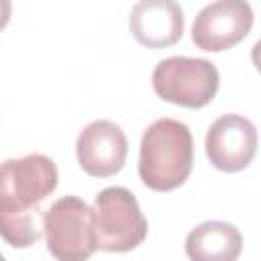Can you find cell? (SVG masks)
I'll return each instance as SVG.
<instances>
[{"mask_svg": "<svg viewBox=\"0 0 261 261\" xmlns=\"http://www.w3.org/2000/svg\"><path fill=\"white\" fill-rule=\"evenodd\" d=\"M204 147L216 169L226 173L241 171L257 153V128L241 114H222L210 124Z\"/></svg>", "mask_w": 261, "mask_h": 261, "instance_id": "7", "label": "cell"}, {"mask_svg": "<svg viewBox=\"0 0 261 261\" xmlns=\"http://www.w3.org/2000/svg\"><path fill=\"white\" fill-rule=\"evenodd\" d=\"M253 18V8L245 0H218L206 4L194 18L192 41L202 51H226L249 35Z\"/></svg>", "mask_w": 261, "mask_h": 261, "instance_id": "6", "label": "cell"}, {"mask_svg": "<svg viewBox=\"0 0 261 261\" xmlns=\"http://www.w3.org/2000/svg\"><path fill=\"white\" fill-rule=\"evenodd\" d=\"M53 159L33 153L20 159H6L0 169V212H41L39 204L57 188Z\"/></svg>", "mask_w": 261, "mask_h": 261, "instance_id": "5", "label": "cell"}, {"mask_svg": "<svg viewBox=\"0 0 261 261\" xmlns=\"http://www.w3.org/2000/svg\"><path fill=\"white\" fill-rule=\"evenodd\" d=\"M94 220L98 249L108 253H126L137 249L147 237V218L130 190L104 188L94 200Z\"/></svg>", "mask_w": 261, "mask_h": 261, "instance_id": "3", "label": "cell"}, {"mask_svg": "<svg viewBox=\"0 0 261 261\" xmlns=\"http://www.w3.org/2000/svg\"><path fill=\"white\" fill-rule=\"evenodd\" d=\"M43 218L45 212H0V232L8 245L14 249H24L31 247L33 243L39 241L41 228H43Z\"/></svg>", "mask_w": 261, "mask_h": 261, "instance_id": "11", "label": "cell"}, {"mask_svg": "<svg viewBox=\"0 0 261 261\" xmlns=\"http://www.w3.org/2000/svg\"><path fill=\"white\" fill-rule=\"evenodd\" d=\"M194 163L190 128L173 118H159L141 137L139 175L149 190L169 192L179 188Z\"/></svg>", "mask_w": 261, "mask_h": 261, "instance_id": "1", "label": "cell"}, {"mask_svg": "<svg viewBox=\"0 0 261 261\" xmlns=\"http://www.w3.org/2000/svg\"><path fill=\"white\" fill-rule=\"evenodd\" d=\"M243 249V237L230 222L208 220L198 224L186 237L190 261H237Z\"/></svg>", "mask_w": 261, "mask_h": 261, "instance_id": "10", "label": "cell"}, {"mask_svg": "<svg viewBox=\"0 0 261 261\" xmlns=\"http://www.w3.org/2000/svg\"><path fill=\"white\" fill-rule=\"evenodd\" d=\"M128 29L141 45L163 49L181 39L184 10L173 0H141L130 8Z\"/></svg>", "mask_w": 261, "mask_h": 261, "instance_id": "9", "label": "cell"}, {"mask_svg": "<svg viewBox=\"0 0 261 261\" xmlns=\"http://www.w3.org/2000/svg\"><path fill=\"white\" fill-rule=\"evenodd\" d=\"M251 61H253V65L257 67V71L261 73V39L253 45V49H251Z\"/></svg>", "mask_w": 261, "mask_h": 261, "instance_id": "12", "label": "cell"}, {"mask_svg": "<svg viewBox=\"0 0 261 261\" xmlns=\"http://www.w3.org/2000/svg\"><path fill=\"white\" fill-rule=\"evenodd\" d=\"M155 94L184 108H202L218 92L220 75L212 61L202 57H167L153 69Z\"/></svg>", "mask_w": 261, "mask_h": 261, "instance_id": "4", "label": "cell"}, {"mask_svg": "<svg viewBox=\"0 0 261 261\" xmlns=\"http://www.w3.org/2000/svg\"><path fill=\"white\" fill-rule=\"evenodd\" d=\"M128 143L122 128L112 120H94L77 137L75 153L80 167L92 177H110L124 167Z\"/></svg>", "mask_w": 261, "mask_h": 261, "instance_id": "8", "label": "cell"}, {"mask_svg": "<svg viewBox=\"0 0 261 261\" xmlns=\"http://www.w3.org/2000/svg\"><path fill=\"white\" fill-rule=\"evenodd\" d=\"M43 232L57 261H88L98 249L94 208L77 196H63L45 210Z\"/></svg>", "mask_w": 261, "mask_h": 261, "instance_id": "2", "label": "cell"}]
</instances>
